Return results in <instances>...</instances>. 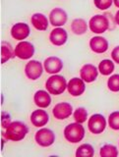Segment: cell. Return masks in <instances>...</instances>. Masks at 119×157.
I'll list each match as a JSON object with an SVG mask.
<instances>
[{
  "label": "cell",
  "mask_w": 119,
  "mask_h": 157,
  "mask_svg": "<svg viewBox=\"0 0 119 157\" xmlns=\"http://www.w3.org/2000/svg\"><path fill=\"white\" fill-rule=\"evenodd\" d=\"M29 132V128L21 121L11 122L5 132V136L12 141H20L25 139Z\"/></svg>",
  "instance_id": "1"
},
{
  "label": "cell",
  "mask_w": 119,
  "mask_h": 157,
  "mask_svg": "<svg viewBox=\"0 0 119 157\" xmlns=\"http://www.w3.org/2000/svg\"><path fill=\"white\" fill-rule=\"evenodd\" d=\"M64 137L71 144H78L85 137V129L80 123H71L64 129Z\"/></svg>",
  "instance_id": "2"
},
{
  "label": "cell",
  "mask_w": 119,
  "mask_h": 157,
  "mask_svg": "<svg viewBox=\"0 0 119 157\" xmlns=\"http://www.w3.org/2000/svg\"><path fill=\"white\" fill-rule=\"evenodd\" d=\"M68 83L66 78L60 75H53L46 82V90L53 95H60L66 90Z\"/></svg>",
  "instance_id": "3"
},
{
  "label": "cell",
  "mask_w": 119,
  "mask_h": 157,
  "mask_svg": "<svg viewBox=\"0 0 119 157\" xmlns=\"http://www.w3.org/2000/svg\"><path fill=\"white\" fill-rule=\"evenodd\" d=\"M89 26L93 33L100 34L105 33L109 29V21L105 15H95L91 18Z\"/></svg>",
  "instance_id": "4"
},
{
  "label": "cell",
  "mask_w": 119,
  "mask_h": 157,
  "mask_svg": "<svg viewBox=\"0 0 119 157\" xmlns=\"http://www.w3.org/2000/svg\"><path fill=\"white\" fill-rule=\"evenodd\" d=\"M106 121L101 114H93L90 117L88 122V128L92 134L100 135L105 130Z\"/></svg>",
  "instance_id": "5"
},
{
  "label": "cell",
  "mask_w": 119,
  "mask_h": 157,
  "mask_svg": "<svg viewBox=\"0 0 119 157\" xmlns=\"http://www.w3.org/2000/svg\"><path fill=\"white\" fill-rule=\"evenodd\" d=\"M34 139L39 146L48 147L53 144L54 140H55V136L51 130L47 129V128H42L36 132Z\"/></svg>",
  "instance_id": "6"
},
{
  "label": "cell",
  "mask_w": 119,
  "mask_h": 157,
  "mask_svg": "<svg viewBox=\"0 0 119 157\" xmlns=\"http://www.w3.org/2000/svg\"><path fill=\"white\" fill-rule=\"evenodd\" d=\"M43 72L42 64L38 60H31L27 63L25 67V74L28 78L32 81H36L41 78Z\"/></svg>",
  "instance_id": "7"
},
{
  "label": "cell",
  "mask_w": 119,
  "mask_h": 157,
  "mask_svg": "<svg viewBox=\"0 0 119 157\" xmlns=\"http://www.w3.org/2000/svg\"><path fill=\"white\" fill-rule=\"evenodd\" d=\"M15 54L16 57L22 60H27L32 58L34 54V46L29 41H21L15 47Z\"/></svg>",
  "instance_id": "8"
},
{
  "label": "cell",
  "mask_w": 119,
  "mask_h": 157,
  "mask_svg": "<svg viewBox=\"0 0 119 157\" xmlns=\"http://www.w3.org/2000/svg\"><path fill=\"white\" fill-rule=\"evenodd\" d=\"M68 20L67 13L62 8H54L49 13V22L53 27H62Z\"/></svg>",
  "instance_id": "9"
},
{
  "label": "cell",
  "mask_w": 119,
  "mask_h": 157,
  "mask_svg": "<svg viewBox=\"0 0 119 157\" xmlns=\"http://www.w3.org/2000/svg\"><path fill=\"white\" fill-rule=\"evenodd\" d=\"M43 68H44V71L47 74L56 75L57 73H59L62 70L63 62L60 58L55 57V56H50L44 60Z\"/></svg>",
  "instance_id": "10"
},
{
  "label": "cell",
  "mask_w": 119,
  "mask_h": 157,
  "mask_svg": "<svg viewBox=\"0 0 119 157\" xmlns=\"http://www.w3.org/2000/svg\"><path fill=\"white\" fill-rule=\"evenodd\" d=\"M53 116L57 120H65L69 118L73 113V107L71 104L67 102H61L58 103L52 109Z\"/></svg>",
  "instance_id": "11"
},
{
  "label": "cell",
  "mask_w": 119,
  "mask_h": 157,
  "mask_svg": "<svg viewBox=\"0 0 119 157\" xmlns=\"http://www.w3.org/2000/svg\"><path fill=\"white\" fill-rule=\"evenodd\" d=\"M86 90L85 82L81 78H73L68 82L67 90L74 97L82 95Z\"/></svg>",
  "instance_id": "12"
},
{
  "label": "cell",
  "mask_w": 119,
  "mask_h": 157,
  "mask_svg": "<svg viewBox=\"0 0 119 157\" xmlns=\"http://www.w3.org/2000/svg\"><path fill=\"white\" fill-rule=\"evenodd\" d=\"M31 33L29 25L25 23H17L11 28V36L14 39L17 40H23L26 39Z\"/></svg>",
  "instance_id": "13"
},
{
  "label": "cell",
  "mask_w": 119,
  "mask_h": 157,
  "mask_svg": "<svg viewBox=\"0 0 119 157\" xmlns=\"http://www.w3.org/2000/svg\"><path fill=\"white\" fill-rule=\"evenodd\" d=\"M49 39L50 42L55 46H61L65 44L68 39V33L62 28H55L53 29L50 34H49Z\"/></svg>",
  "instance_id": "14"
},
{
  "label": "cell",
  "mask_w": 119,
  "mask_h": 157,
  "mask_svg": "<svg viewBox=\"0 0 119 157\" xmlns=\"http://www.w3.org/2000/svg\"><path fill=\"white\" fill-rule=\"evenodd\" d=\"M98 75L97 68L93 64H86L84 65L80 71L81 78L85 82H93L97 80Z\"/></svg>",
  "instance_id": "15"
},
{
  "label": "cell",
  "mask_w": 119,
  "mask_h": 157,
  "mask_svg": "<svg viewBox=\"0 0 119 157\" xmlns=\"http://www.w3.org/2000/svg\"><path fill=\"white\" fill-rule=\"evenodd\" d=\"M90 47L97 54L105 53L108 49V41L102 36H93L90 40Z\"/></svg>",
  "instance_id": "16"
},
{
  "label": "cell",
  "mask_w": 119,
  "mask_h": 157,
  "mask_svg": "<svg viewBox=\"0 0 119 157\" xmlns=\"http://www.w3.org/2000/svg\"><path fill=\"white\" fill-rule=\"evenodd\" d=\"M48 114L46 110L37 109L31 114V122L34 127H43L48 122Z\"/></svg>",
  "instance_id": "17"
},
{
  "label": "cell",
  "mask_w": 119,
  "mask_h": 157,
  "mask_svg": "<svg viewBox=\"0 0 119 157\" xmlns=\"http://www.w3.org/2000/svg\"><path fill=\"white\" fill-rule=\"evenodd\" d=\"M34 104L39 108H47L51 103L50 93L46 90H38L34 95Z\"/></svg>",
  "instance_id": "18"
},
{
  "label": "cell",
  "mask_w": 119,
  "mask_h": 157,
  "mask_svg": "<svg viewBox=\"0 0 119 157\" xmlns=\"http://www.w3.org/2000/svg\"><path fill=\"white\" fill-rule=\"evenodd\" d=\"M32 25L38 31H46L48 27V20L42 13H36L32 16Z\"/></svg>",
  "instance_id": "19"
},
{
  "label": "cell",
  "mask_w": 119,
  "mask_h": 157,
  "mask_svg": "<svg viewBox=\"0 0 119 157\" xmlns=\"http://www.w3.org/2000/svg\"><path fill=\"white\" fill-rule=\"evenodd\" d=\"M16 57L15 49L11 46V44L7 41H3L1 43V63L5 64L10 59Z\"/></svg>",
  "instance_id": "20"
},
{
  "label": "cell",
  "mask_w": 119,
  "mask_h": 157,
  "mask_svg": "<svg viewBox=\"0 0 119 157\" xmlns=\"http://www.w3.org/2000/svg\"><path fill=\"white\" fill-rule=\"evenodd\" d=\"M71 29L77 36H82L88 31V24L84 19H75L71 24Z\"/></svg>",
  "instance_id": "21"
},
{
  "label": "cell",
  "mask_w": 119,
  "mask_h": 157,
  "mask_svg": "<svg viewBox=\"0 0 119 157\" xmlns=\"http://www.w3.org/2000/svg\"><path fill=\"white\" fill-rule=\"evenodd\" d=\"M114 63L113 61L109 60V59H105V60L101 61V63L98 64V71L103 76H108L111 75L114 71Z\"/></svg>",
  "instance_id": "22"
},
{
  "label": "cell",
  "mask_w": 119,
  "mask_h": 157,
  "mask_svg": "<svg viewBox=\"0 0 119 157\" xmlns=\"http://www.w3.org/2000/svg\"><path fill=\"white\" fill-rule=\"evenodd\" d=\"M95 150L93 147L89 144H84L80 145L76 150V157H93Z\"/></svg>",
  "instance_id": "23"
},
{
  "label": "cell",
  "mask_w": 119,
  "mask_h": 157,
  "mask_svg": "<svg viewBox=\"0 0 119 157\" xmlns=\"http://www.w3.org/2000/svg\"><path fill=\"white\" fill-rule=\"evenodd\" d=\"M100 154L101 157H116L118 155L117 147L112 144H105L101 147Z\"/></svg>",
  "instance_id": "24"
},
{
  "label": "cell",
  "mask_w": 119,
  "mask_h": 157,
  "mask_svg": "<svg viewBox=\"0 0 119 157\" xmlns=\"http://www.w3.org/2000/svg\"><path fill=\"white\" fill-rule=\"evenodd\" d=\"M74 119L77 123L83 124L88 119V112L84 107H78L77 109L74 111Z\"/></svg>",
  "instance_id": "25"
},
{
  "label": "cell",
  "mask_w": 119,
  "mask_h": 157,
  "mask_svg": "<svg viewBox=\"0 0 119 157\" xmlns=\"http://www.w3.org/2000/svg\"><path fill=\"white\" fill-rule=\"evenodd\" d=\"M107 87L113 92L119 91V74L112 75L107 81Z\"/></svg>",
  "instance_id": "26"
},
{
  "label": "cell",
  "mask_w": 119,
  "mask_h": 157,
  "mask_svg": "<svg viewBox=\"0 0 119 157\" xmlns=\"http://www.w3.org/2000/svg\"><path fill=\"white\" fill-rule=\"evenodd\" d=\"M108 126L114 131H119V111L112 112L108 117Z\"/></svg>",
  "instance_id": "27"
},
{
  "label": "cell",
  "mask_w": 119,
  "mask_h": 157,
  "mask_svg": "<svg viewBox=\"0 0 119 157\" xmlns=\"http://www.w3.org/2000/svg\"><path fill=\"white\" fill-rule=\"evenodd\" d=\"M95 6L100 10H107L111 7L113 0H93Z\"/></svg>",
  "instance_id": "28"
},
{
  "label": "cell",
  "mask_w": 119,
  "mask_h": 157,
  "mask_svg": "<svg viewBox=\"0 0 119 157\" xmlns=\"http://www.w3.org/2000/svg\"><path fill=\"white\" fill-rule=\"evenodd\" d=\"M10 115H9V113L7 112H2V118H1V123H2V127L3 128H6L11 124V119H10Z\"/></svg>",
  "instance_id": "29"
},
{
  "label": "cell",
  "mask_w": 119,
  "mask_h": 157,
  "mask_svg": "<svg viewBox=\"0 0 119 157\" xmlns=\"http://www.w3.org/2000/svg\"><path fill=\"white\" fill-rule=\"evenodd\" d=\"M111 58L115 63L119 64V45L113 48V50L111 51Z\"/></svg>",
  "instance_id": "30"
},
{
  "label": "cell",
  "mask_w": 119,
  "mask_h": 157,
  "mask_svg": "<svg viewBox=\"0 0 119 157\" xmlns=\"http://www.w3.org/2000/svg\"><path fill=\"white\" fill-rule=\"evenodd\" d=\"M114 20H115V23L119 26V10L116 12V14H115V18H114Z\"/></svg>",
  "instance_id": "31"
},
{
  "label": "cell",
  "mask_w": 119,
  "mask_h": 157,
  "mask_svg": "<svg viewBox=\"0 0 119 157\" xmlns=\"http://www.w3.org/2000/svg\"><path fill=\"white\" fill-rule=\"evenodd\" d=\"M113 3H114V5L117 8H119V0H113Z\"/></svg>",
  "instance_id": "32"
}]
</instances>
